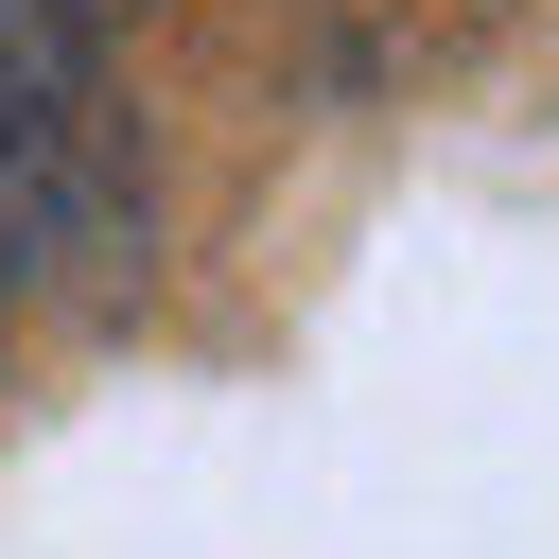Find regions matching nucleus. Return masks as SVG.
Returning <instances> with one entry per match:
<instances>
[{
    "label": "nucleus",
    "mask_w": 559,
    "mask_h": 559,
    "mask_svg": "<svg viewBox=\"0 0 559 559\" xmlns=\"http://www.w3.org/2000/svg\"><path fill=\"white\" fill-rule=\"evenodd\" d=\"M122 122L70 0H0V245H122Z\"/></svg>",
    "instance_id": "obj_1"
}]
</instances>
